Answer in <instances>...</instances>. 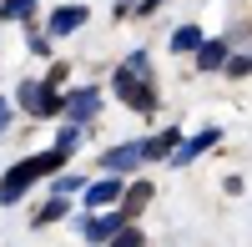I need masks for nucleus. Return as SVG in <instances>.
I'll use <instances>...</instances> for the list:
<instances>
[{
	"label": "nucleus",
	"instance_id": "nucleus-7",
	"mask_svg": "<svg viewBox=\"0 0 252 247\" xmlns=\"http://www.w3.org/2000/svg\"><path fill=\"white\" fill-rule=\"evenodd\" d=\"M86 26V10L81 5H61L56 15H51V35H71V31H81Z\"/></svg>",
	"mask_w": 252,
	"mask_h": 247
},
{
	"label": "nucleus",
	"instance_id": "nucleus-9",
	"mask_svg": "<svg viewBox=\"0 0 252 247\" xmlns=\"http://www.w3.org/2000/svg\"><path fill=\"white\" fill-rule=\"evenodd\" d=\"M222 61H227V46H222V40H197V66H202V71H217Z\"/></svg>",
	"mask_w": 252,
	"mask_h": 247
},
{
	"label": "nucleus",
	"instance_id": "nucleus-5",
	"mask_svg": "<svg viewBox=\"0 0 252 247\" xmlns=\"http://www.w3.org/2000/svg\"><path fill=\"white\" fill-rule=\"evenodd\" d=\"M121 222H126V212H91L86 237H91V242H111V237L121 232Z\"/></svg>",
	"mask_w": 252,
	"mask_h": 247
},
{
	"label": "nucleus",
	"instance_id": "nucleus-8",
	"mask_svg": "<svg viewBox=\"0 0 252 247\" xmlns=\"http://www.w3.org/2000/svg\"><path fill=\"white\" fill-rule=\"evenodd\" d=\"M207 147H217V131H197L187 147H172V161H192V156H202Z\"/></svg>",
	"mask_w": 252,
	"mask_h": 247
},
{
	"label": "nucleus",
	"instance_id": "nucleus-3",
	"mask_svg": "<svg viewBox=\"0 0 252 247\" xmlns=\"http://www.w3.org/2000/svg\"><path fill=\"white\" fill-rule=\"evenodd\" d=\"M20 106L35 111V116H56V111H61L56 81H26V86H20Z\"/></svg>",
	"mask_w": 252,
	"mask_h": 247
},
{
	"label": "nucleus",
	"instance_id": "nucleus-19",
	"mask_svg": "<svg viewBox=\"0 0 252 247\" xmlns=\"http://www.w3.org/2000/svg\"><path fill=\"white\" fill-rule=\"evenodd\" d=\"M157 5H161V0H141V10H157Z\"/></svg>",
	"mask_w": 252,
	"mask_h": 247
},
{
	"label": "nucleus",
	"instance_id": "nucleus-2",
	"mask_svg": "<svg viewBox=\"0 0 252 247\" xmlns=\"http://www.w3.org/2000/svg\"><path fill=\"white\" fill-rule=\"evenodd\" d=\"M146 71H152V66H146V56H141V51L116 71V96L126 101V106H136V111H152V106H157L152 86H146Z\"/></svg>",
	"mask_w": 252,
	"mask_h": 247
},
{
	"label": "nucleus",
	"instance_id": "nucleus-14",
	"mask_svg": "<svg viewBox=\"0 0 252 247\" xmlns=\"http://www.w3.org/2000/svg\"><path fill=\"white\" fill-rule=\"evenodd\" d=\"M35 10V0H5V5H0V20H26Z\"/></svg>",
	"mask_w": 252,
	"mask_h": 247
},
{
	"label": "nucleus",
	"instance_id": "nucleus-16",
	"mask_svg": "<svg viewBox=\"0 0 252 247\" xmlns=\"http://www.w3.org/2000/svg\"><path fill=\"white\" fill-rule=\"evenodd\" d=\"M76 136H81V126H76V121H71V126H66V131L56 136V147H61V152H71V147H76Z\"/></svg>",
	"mask_w": 252,
	"mask_h": 247
},
{
	"label": "nucleus",
	"instance_id": "nucleus-4",
	"mask_svg": "<svg viewBox=\"0 0 252 247\" xmlns=\"http://www.w3.org/2000/svg\"><path fill=\"white\" fill-rule=\"evenodd\" d=\"M61 111H66L76 126H86V121L101 111V91H76V96H66V101H61Z\"/></svg>",
	"mask_w": 252,
	"mask_h": 247
},
{
	"label": "nucleus",
	"instance_id": "nucleus-10",
	"mask_svg": "<svg viewBox=\"0 0 252 247\" xmlns=\"http://www.w3.org/2000/svg\"><path fill=\"white\" fill-rule=\"evenodd\" d=\"M116 197H121L116 182H91V187H86V202H91V207H106V202H116Z\"/></svg>",
	"mask_w": 252,
	"mask_h": 247
},
{
	"label": "nucleus",
	"instance_id": "nucleus-11",
	"mask_svg": "<svg viewBox=\"0 0 252 247\" xmlns=\"http://www.w3.org/2000/svg\"><path fill=\"white\" fill-rule=\"evenodd\" d=\"M172 147H177V131H161L152 141H141V156H172Z\"/></svg>",
	"mask_w": 252,
	"mask_h": 247
},
{
	"label": "nucleus",
	"instance_id": "nucleus-1",
	"mask_svg": "<svg viewBox=\"0 0 252 247\" xmlns=\"http://www.w3.org/2000/svg\"><path fill=\"white\" fill-rule=\"evenodd\" d=\"M61 161H66V152L56 147V152H40V156H31V161H20V167H10L5 177H0V202H15V197L26 192L31 182H35V177H46V172H56Z\"/></svg>",
	"mask_w": 252,
	"mask_h": 247
},
{
	"label": "nucleus",
	"instance_id": "nucleus-12",
	"mask_svg": "<svg viewBox=\"0 0 252 247\" xmlns=\"http://www.w3.org/2000/svg\"><path fill=\"white\" fill-rule=\"evenodd\" d=\"M146 197H152V182H136L131 192H121V202H126L121 212H126V217H131V212H141V207H146Z\"/></svg>",
	"mask_w": 252,
	"mask_h": 247
},
{
	"label": "nucleus",
	"instance_id": "nucleus-17",
	"mask_svg": "<svg viewBox=\"0 0 252 247\" xmlns=\"http://www.w3.org/2000/svg\"><path fill=\"white\" fill-rule=\"evenodd\" d=\"M111 242H116V247H136V242H141V232H131V227H126V222H121V232H116Z\"/></svg>",
	"mask_w": 252,
	"mask_h": 247
},
{
	"label": "nucleus",
	"instance_id": "nucleus-18",
	"mask_svg": "<svg viewBox=\"0 0 252 247\" xmlns=\"http://www.w3.org/2000/svg\"><path fill=\"white\" fill-rule=\"evenodd\" d=\"M10 126V106H5V101H0V131H5Z\"/></svg>",
	"mask_w": 252,
	"mask_h": 247
},
{
	"label": "nucleus",
	"instance_id": "nucleus-13",
	"mask_svg": "<svg viewBox=\"0 0 252 247\" xmlns=\"http://www.w3.org/2000/svg\"><path fill=\"white\" fill-rule=\"evenodd\" d=\"M197 40H202L197 26H182V31H172V51H197Z\"/></svg>",
	"mask_w": 252,
	"mask_h": 247
},
{
	"label": "nucleus",
	"instance_id": "nucleus-15",
	"mask_svg": "<svg viewBox=\"0 0 252 247\" xmlns=\"http://www.w3.org/2000/svg\"><path fill=\"white\" fill-rule=\"evenodd\" d=\"M61 217H66V202H61V197H51V207H40V212H35L40 227H46V222H61Z\"/></svg>",
	"mask_w": 252,
	"mask_h": 247
},
{
	"label": "nucleus",
	"instance_id": "nucleus-6",
	"mask_svg": "<svg viewBox=\"0 0 252 247\" xmlns=\"http://www.w3.org/2000/svg\"><path fill=\"white\" fill-rule=\"evenodd\" d=\"M136 161H146L141 156V141H126V147H111L106 156H101V167H106V172H131Z\"/></svg>",
	"mask_w": 252,
	"mask_h": 247
}]
</instances>
